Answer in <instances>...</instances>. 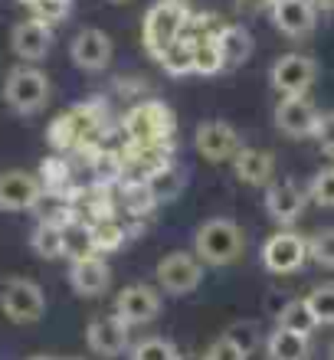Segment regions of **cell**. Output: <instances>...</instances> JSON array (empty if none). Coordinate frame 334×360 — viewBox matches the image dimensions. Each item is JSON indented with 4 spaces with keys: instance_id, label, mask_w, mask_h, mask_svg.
Masks as SVG:
<instances>
[{
    "instance_id": "22",
    "label": "cell",
    "mask_w": 334,
    "mask_h": 360,
    "mask_svg": "<svg viewBox=\"0 0 334 360\" xmlns=\"http://www.w3.org/2000/svg\"><path fill=\"white\" fill-rule=\"evenodd\" d=\"M39 184H43V193H53V197H72V167L63 154H53L39 164Z\"/></svg>"
},
{
    "instance_id": "25",
    "label": "cell",
    "mask_w": 334,
    "mask_h": 360,
    "mask_svg": "<svg viewBox=\"0 0 334 360\" xmlns=\"http://www.w3.org/2000/svg\"><path fill=\"white\" fill-rule=\"evenodd\" d=\"M30 246L39 259H59L66 256V226L59 223H37L33 236H30Z\"/></svg>"
},
{
    "instance_id": "28",
    "label": "cell",
    "mask_w": 334,
    "mask_h": 360,
    "mask_svg": "<svg viewBox=\"0 0 334 360\" xmlns=\"http://www.w3.org/2000/svg\"><path fill=\"white\" fill-rule=\"evenodd\" d=\"M193 39V72L197 76H217L223 72V53L217 37H191Z\"/></svg>"
},
{
    "instance_id": "35",
    "label": "cell",
    "mask_w": 334,
    "mask_h": 360,
    "mask_svg": "<svg viewBox=\"0 0 334 360\" xmlns=\"http://www.w3.org/2000/svg\"><path fill=\"white\" fill-rule=\"evenodd\" d=\"M308 259L325 269H334V226L318 229L315 236L308 239Z\"/></svg>"
},
{
    "instance_id": "24",
    "label": "cell",
    "mask_w": 334,
    "mask_h": 360,
    "mask_svg": "<svg viewBox=\"0 0 334 360\" xmlns=\"http://www.w3.org/2000/svg\"><path fill=\"white\" fill-rule=\"evenodd\" d=\"M158 63H161V69L167 72V76L174 79H184L193 72V39L184 33L177 43H171V46L164 49V53H158Z\"/></svg>"
},
{
    "instance_id": "17",
    "label": "cell",
    "mask_w": 334,
    "mask_h": 360,
    "mask_svg": "<svg viewBox=\"0 0 334 360\" xmlns=\"http://www.w3.org/2000/svg\"><path fill=\"white\" fill-rule=\"evenodd\" d=\"M10 49L17 53L23 63H39V59H46V53L53 49V27L46 23H39V20H23L13 27L10 33Z\"/></svg>"
},
{
    "instance_id": "4",
    "label": "cell",
    "mask_w": 334,
    "mask_h": 360,
    "mask_svg": "<svg viewBox=\"0 0 334 360\" xmlns=\"http://www.w3.org/2000/svg\"><path fill=\"white\" fill-rule=\"evenodd\" d=\"M49 76L37 66H17L10 69L4 79V102L17 115H37L46 108L49 102Z\"/></svg>"
},
{
    "instance_id": "12",
    "label": "cell",
    "mask_w": 334,
    "mask_h": 360,
    "mask_svg": "<svg viewBox=\"0 0 334 360\" xmlns=\"http://www.w3.org/2000/svg\"><path fill=\"white\" fill-rule=\"evenodd\" d=\"M269 17L276 23L278 33H285L292 39H302L308 33H315L318 27V7L315 0H276Z\"/></svg>"
},
{
    "instance_id": "27",
    "label": "cell",
    "mask_w": 334,
    "mask_h": 360,
    "mask_svg": "<svg viewBox=\"0 0 334 360\" xmlns=\"http://www.w3.org/2000/svg\"><path fill=\"white\" fill-rule=\"evenodd\" d=\"M122 207L128 217L134 219H144V217H151L154 210L161 207L158 203V197H154V190L148 187V184H122Z\"/></svg>"
},
{
    "instance_id": "10",
    "label": "cell",
    "mask_w": 334,
    "mask_h": 360,
    "mask_svg": "<svg viewBox=\"0 0 334 360\" xmlns=\"http://www.w3.org/2000/svg\"><path fill=\"white\" fill-rule=\"evenodd\" d=\"M115 318H122L128 328L134 324H148L161 314V295L154 292L151 285H128L115 298Z\"/></svg>"
},
{
    "instance_id": "18",
    "label": "cell",
    "mask_w": 334,
    "mask_h": 360,
    "mask_svg": "<svg viewBox=\"0 0 334 360\" xmlns=\"http://www.w3.org/2000/svg\"><path fill=\"white\" fill-rule=\"evenodd\" d=\"M69 285L72 292L82 295V298H96V295L108 292L112 285V269L102 256H89V259H79L69 266Z\"/></svg>"
},
{
    "instance_id": "39",
    "label": "cell",
    "mask_w": 334,
    "mask_h": 360,
    "mask_svg": "<svg viewBox=\"0 0 334 360\" xmlns=\"http://www.w3.org/2000/svg\"><path fill=\"white\" fill-rule=\"evenodd\" d=\"M207 360H249L246 354L239 351L233 341H226V338H217V341L207 347V354H203Z\"/></svg>"
},
{
    "instance_id": "41",
    "label": "cell",
    "mask_w": 334,
    "mask_h": 360,
    "mask_svg": "<svg viewBox=\"0 0 334 360\" xmlns=\"http://www.w3.org/2000/svg\"><path fill=\"white\" fill-rule=\"evenodd\" d=\"M318 10H328V13H334V0H315Z\"/></svg>"
},
{
    "instance_id": "33",
    "label": "cell",
    "mask_w": 334,
    "mask_h": 360,
    "mask_svg": "<svg viewBox=\"0 0 334 360\" xmlns=\"http://www.w3.org/2000/svg\"><path fill=\"white\" fill-rule=\"evenodd\" d=\"M305 302H308V308L315 311L318 324H334V282L315 285Z\"/></svg>"
},
{
    "instance_id": "32",
    "label": "cell",
    "mask_w": 334,
    "mask_h": 360,
    "mask_svg": "<svg viewBox=\"0 0 334 360\" xmlns=\"http://www.w3.org/2000/svg\"><path fill=\"white\" fill-rule=\"evenodd\" d=\"M131 360H181V351L167 338H144L131 347Z\"/></svg>"
},
{
    "instance_id": "16",
    "label": "cell",
    "mask_w": 334,
    "mask_h": 360,
    "mask_svg": "<svg viewBox=\"0 0 334 360\" xmlns=\"http://www.w3.org/2000/svg\"><path fill=\"white\" fill-rule=\"evenodd\" d=\"M318 118H321V112L308 102L305 95L282 98L276 105V128L282 134H288V138H308V134H315Z\"/></svg>"
},
{
    "instance_id": "31",
    "label": "cell",
    "mask_w": 334,
    "mask_h": 360,
    "mask_svg": "<svg viewBox=\"0 0 334 360\" xmlns=\"http://www.w3.org/2000/svg\"><path fill=\"white\" fill-rule=\"evenodd\" d=\"M148 187L154 190L158 203H171V200H177L184 193V171L177 164H171V167H164L161 174H154V177L148 180Z\"/></svg>"
},
{
    "instance_id": "44",
    "label": "cell",
    "mask_w": 334,
    "mask_h": 360,
    "mask_svg": "<svg viewBox=\"0 0 334 360\" xmlns=\"http://www.w3.org/2000/svg\"><path fill=\"white\" fill-rule=\"evenodd\" d=\"M23 4H27V7H33V4H37V0H23Z\"/></svg>"
},
{
    "instance_id": "29",
    "label": "cell",
    "mask_w": 334,
    "mask_h": 360,
    "mask_svg": "<svg viewBox=\"0 0 334 360\" xmlns=\"http://www.w3.org/2000/svg\"><path fill=\"white\" fill-rule=\"evenodd\" d=\"M66 256L72 262L89 256H98L96 252V236H92V223H82V219H72L66 226Z\"/></svg>"
},
{
    "instance_id": "13",
    "label": "cell",
    "mask_w": 334,
    "mask_h": 360,
    "mask_svg": "<svg viewBox=\"0 0 334 360\" xmlns=\"http://www.w3.org/2000/svg\"><path fill=\"white\" fill-rule=\"evenodd\" d=\"M193 144H197L200 158H207V161H229V158H236L239 154L236 128L226 124V122H220V118L197 124V131H193Z\"/></svg>"
},
{
    "instance_id": "6",
    "label": "cell",
    "mask_w": 334,
    "mask_h": 360,
    "mask_svg": "<svg viewBox=\"0 0 334 360\" xmlns=\"http://www.w3.org/2000/svg\"><path fill=\"white\" fill-rule=\"evenodd\" d=\"M318 79V66L315 59L305 56V53H285L272 63V72H269V82L282 98H295V95H305L308 89L315 86Z\"/></svg>"
},
{
    "instance_id": "14",
    "label": "cell",
    "mask_w": 334,
    "mask_h": 360,
    "mask_svg": "<svg viewBox=\"0 0 334 360\" xmlns=\"http://www.w3.org/2000/svg\"><path fill=\"white\" fill-rule=\"evenodd\" d=\"M86 344L98 357H122L128 351V324L115 314H98L86 328Z\"/></svg>"
},
{
    "instance_id": "7",
    "label": "cell",
    "mask_w": 334,
    "mask_h": 360,
    "mask_svg": "<svg viewBox=\"0 0 334 360\" xmlns=\"http://www.w3.org/2000/svg\"><path fill=\"white\" fill-rule=\"evenodd\" d=\"M308 262V239L292 233V229H282V233H272L262 246V266L272 275H292Z\"/></svg>"
},
{
    "instance_id": "42",
    "label": "cell",
    "mask_w": 334,
    "mask_h": 360,
    "mask_svg": "<svg viewBox=\"0 0 334 360\" xmlns=\"http://www.w3.org/2000/svg\"><path fill=\"white\" fill-rule=\"evenodd\" d=\"M181 360H207V357H200V354H181Z\"/></svg>"
},
{
    "instance_id": "9",
    "label": "cell",
    "mask_w": 334,
    "mask_h": 360,
    "mask_svg": "<svg viewBox=\"0 0 334 360\" xmlns=\"http://www.w3.org/2000/svg\"><path fill=\"white\" fill-rule=\"evenodd\" d=\"M43 200V184L37 174L4 171L0 174V210L4 213H27Z\"/></svg>"
},
{
    "instance_id": "20",
    "label": "cell",
    "mask_w": 334,
    "mask_h": 360,
    "mask_svg": "<svg viewBox=\"0 0 334 360\" xmlns=\"http://www.w3.org/2000/svg\"><path fill=\"white\" fill-rule=\"evenodd\" d=\"M217 43H220L223 66H226V69L243 66V63L252 56V49H256V39H252V33H249L246 27H239V23H226V27L217 33Z\"/></svg>"
},
{
    "instance_id": "19",
    "label": "cell",
    "mask_w": 334,
    "mask_h": 360,
    "mask_svg": "<svg viewBox=\"0 0 334 360\" xmlns=\"http://www.w3.org/2000/svg\"><path fill=\"white\" fill-rule=\"evenodd\" d=\"M233 174L249 187H272L276 158L262 148H239V154L233 158Z\"/></svg>"
},
{
    "instance_id": "34",
    "label": "cell",
    "mask_w": 334,
    "mask_h": 360,
    "mask_svg": "<svg viewBox=\"0 0 334 360\" xmlns=\"http://www.w3.org/2000/svg\"><path fill=\"white\" fill-rule=\"evenodd\" d=\"M223 338L236 344V347L246 354V357H249L252 351H259V344H262V331H259V324H252V321H236V324H229Z\"/></svg>"
},
{
    "instance_id": "40",
    "label": "cell",
    "mask_w": 334,
    "mask_h": 360,
    "mask_svg": "<svg viewBox=\"0 0 334 360\" xmlns=\"http://www.w3.org/2000/svg\"><path fill=\"white\" fill-rule=\"evenodd\" d=\"M239 13H262V10H272L276 0H233Z\"/></svg>"
},
{
    "instance_id": "30",
    "label": "cell",
    "mask_w": 334,
    "mask_h": 360,
    "mask_svg": "<svg viewBox=\"0 0 334 360\" xmlns=\"http://www.w3.org/2000/svg\"><path fill=\"white\" fill-rule=\"evenodd\" d=\"M92 236H96V252L98 256H108V252H118L128 239V229H124L122 219H98L92 223Z\"/></svg>"
},
{
    "instance_id": "43",
    "label": "cell",
    "mask_w": 334,
    "mask_h": 360,
    "mask_svg": "<svg viewBox=\"0 0 334 360\" xmlns=\"http://www.w3.org/2000/svg\"><path fill=\"white\" fill-rule=\"evenodd\" d=\"M108 4H131V0H108Z\"/></svg>"
},
{
    "instance_id": "2",
    "label": "cell",
    "mask_w": 334,
    "mask_h": 360,
    "mask_svg": "<svg viewBox=\"0 0 334 360\" xmlns=\"http://www.w3.org/2000/svg\"><path fill=\"white\" fill-rule=\"evenodd\" d=\"M191 0H154L148 13H144V23H141V37H144V49L158 56L164 49L177 43V39L187 33L191 27Z\"/></svg>"
},
{
    "instance_id": "8",
    "label": "cell",
    "mask_w": 334,
    "mask_h": 360,
    "mask_svg": "<svg viewBox=\"0 0 334 360\" xmlns=\"http://www.w3.org/2000/svg\"><path fill=\"white\" fill-rule=\"evenodd\" d=\"M203 282V262L193 252H171L158 262V285L171 295H191Z\"/></svg>"
},
{
    "instance_id": "36",
    "label": "cell",
    "mask_w": 334,
    "mask_h": 360,
    "mask_svg": "<svg viewBox=\"0 0 334 360\" xmlns=\"http://www.w3.org/2000/svg\"><path fill=\"white\" fill-rule=\"evenodd\" d=\"M308 200L318 203V207H334V167H325V171H318L308 184Z\"/></svg>"
},
{
    "instance_id": "15",
    "label": "cell",
    "mask_w": 334,
    "mask_h": 360,
    "mask_svg": "<svg viewBox=\"0 0 334 360\" xmlns=\"http://www.w3.org/2000/svg\"><path fill=\"white\" fill-rule=\"evenodd\" d=\"M308 207V187H298L295 180H282L266 187V213L276 219L278 226L295 223Z\"/></svg>"
},
{
    "instance_id": "37",
    "label": "cell",
    "mask_w": 334,
    "mask_h": 360,
    "mask_svg": "<svg viewBox=\"0 0 334 360\" xmlns=\"http://www.w3.org/2000/svg\"><path fill=\"white\" fill-rule=\"evenodd\" d=\"M69 4L72 0H37L30 10H33V20L46 23V27H56V23H63L69 17Z\"/></svg>"
},
{
    "instance_id": "47",
    "label": "cell",
    "mask_w": 334,
    "mask_h": 360,
    "mask_svg": "<svg viewBox=\"0 0 334 360\" xmlns=\"http://www.w3.org/2000/svg\"><path fill=\"white\" fill-rule=\"evenodd\" d=\"M331 360H334V347H331Z\"/></svg>"
},
{
    "instance_id": "5",
    "label": "cell",
    "mask_w": 334,
    "mask_h": 360,
    "mask_svg": "<svg viewBox=\"0 0 334 360\" xmlns=\"http://www.w3.org/2000/svg\"><path fill=\"white\" fill-rule=\"evenodd\" d=\"M0 311L17 324H33L46 314V295L30 278H0Z\"/></svg>"
},
{
    "instance_id": "46",
    "label": "cell",
    "mask_w": 334,
    "mask_h": 360,
    "mask_svg": "<svg viewBox=\"0 0 334 360\" xmlns=\"http://www.w3.org/2000/svg\"><path fill=\"white\" fill-rule=\"evenodd\" d=\"M66 360H79V357H66Z\"/></svg>"
},
{
    "instance_id": "23",
    "label": "cell",
    "mask_w": 334,
    "mask_h": 360,
    "mask_svg": "<svg viewBox=\"0 0 334 360\" xmlns=\"http://www.w3.org/2000/svg\"><path fill=\"white\" fill-rule=\"evenodd\" d=\"M46 141H49V148H53L56 154L82 151V148H86L82 131H79V124H76V118H72V112H63V115H56V118L49 122Z\"/></svg>"
},
{
    "instance_id": "1",
    "label": "cell",
    "mask_w": 334,
    "mask_h": 360,
    "mask_svg": "<svg viewBox=\"0 0 334 360\" xmlns=\"http://www.w3.org/2000/svg\"><path fill=\"white\" fill-rule=\"evenodd\" d=\"M246 252V233L236 219L213 217L193 233V256L203 266H233Z\"/></svg>"
},
{
    "instance_id": "11",
    "label": "cell",
    "mask_w": 334,
    "mask_h": 360,
    "mask_svg": "<svg viewBox=\"0 0 334 360\" xmlns=\"http://www.w3.org/2000/svg\"><path fill=\"white\" fill-rule=\"evenodd\" d=\"M112 37H108L105 30H79L76 39H72V46H69V56H72V63H76L82 72H102V69H108V63H112Z\"/></svg>"
},
{
    "instance_id": "21",
    "label": "cell",
    "mask_w": 334,
    "mask_h": 360,
    "mask_svg": "<svg viewBox=\"0 0 334 360\" xmlns=\"http://www.w3.org/2000/svg\"><path fill=\"white\" fill-rule=\"evenodd\" d=\"M266 357L269 360H308L311 357V344H308L305 334L276 328L266 338Z\"/></svg>"
},
{
    "instance_id": "26",
    "label": "cell",
    "mask_w": 334,
    "mask_h": 360,
    "mask_svg": "<svg viewBox=\"0 0 334 360\" xmlns=\"http://www.w3.org/2000/svg\"><path fill=\"white\" fill-rule=\"evenodd\" d=\"M278 328H285V331H295V334H305V338H311V331L318 328V318L315 311L308 308L305 298H295V302H285V308L276 314Z\"/></svg>"
},
{
    "instance_id": "38",
    "label": "cell",
    "mask_w": 334,
    "mask_h": 360,
    "mask_svg": "<svg viewBox=\"0 0 334 360\" xmlns=\"http://www.w3.org/2000/svg\"><path fill=\"white\" fill-rule=\"evenodd\" d=\"M318 141V148L321 151H328L334 158V112H325L321 118H318V128H315V134H311Z\"/></svg>"
},
{
    "instance_id": "45",
    "label": "cell",
    "mask_w": 334,
    "mask_h": 360,
    "mask_svg": "<svg viewBox=\"0 0 334 360\" xmlns=\"http://www.w3.org/2000/svg\"><path fill=\"white\" fill-rule=\"evenodd\" d=\"M30 360H53V357H30Z\"/></svg>"
},
{
    "instance_id": "3",
    "label": "cell",
    "mask_w": 334,
    "mask_h": 360,
    "mask_svg": "<svg viewBox=\"0 0 334 360\" xmlns=\"http://www.w3.org/2000/svg\"><path fill=\"white\" fill-rule=\"evenodd\" d=\"M174 131H177V118H174L171 105L158 102V98H148V102L128 108L122 122V134L128 148H148V144H164L174 141Z\"/></svg>"
}]
</instances>
